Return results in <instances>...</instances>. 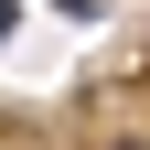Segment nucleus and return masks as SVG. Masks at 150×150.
<instances>
[{"label": "nucleus", "mask_w": 150, "mask_h": 150, "mask_svg": "<svg viewBox=\"0 0 150 150\" xmlns=\"http://www.w3.org/2000/svg\"><path fill=\"white\" fill-rule=\"evenodd\" d=\"M11 22H22V11H11V0H0V43H11Z\"/></svg>", "instance_id": "2"}, {"label": "nucleus", "mask_w": 150, "mask_h": 150, "mask_svg": "<svg viewBox=\"0 0 150 150\" xmlns=\"http://www.w3.org/2000/svg\"><path fill=\"white\" fill-rule=\"evenodd\" d=\"M97 150H150V129H118V139H97Z\"/></svg>", "instance_id": "1"}]
</instances>
